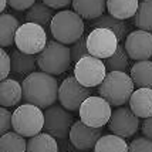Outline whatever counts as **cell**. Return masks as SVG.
<instances>
[{
	"mask_svg": "<svg viewBox=\"0 0 152 152\" xmlns=\"http://www.w3.org/2000/svg\"><path fill=\"white\" fill-rule=\"evenodd\" d=\"M74 12L87 20L101 17L107 9V0H73Z\"/></svg>",
	"mask_w": 152,
	"mask_h": 152,
	"instance_id": "e0dca14e",
	"label": "cell"
},
{
	"mask_svg": "<svg viewBox=\"0 0 152 152\" xmlns=\"http://www.w3.org/2000/svg\"><path fill=\"white\" fill-rule=\"evenodd\" d=\"M71 61H73L74 64L81 60L84 56H88V47H87V37H81L78 41H75L73 46H71Z\"/></svg>",
	"mask_w": 152,
	"mask_h": 152,
	"instance_id": "f1b7e54d",
	"label": "cell"
},
{
	"mask_svg": "<svg viewBox=\"0 0 152 152\" xmlns=\"http://www.w3.org/2000/svg\"><path fill=\"white\" fill-rule=\"evenodd\" d=\"M107 75L105 63L91 54L84 56L74 66V77L86 87H98Z\"/></svg>",
	"mask_w": 152,
	"mask_h": 152,
	"instance_id": "ba28073f",
	"label": "cell"
},
{
	"mask_svg": "<svg viewBox=\"0 0 152 152\" xmlns=\"http://www.w3.org/2000/svg\"><path fill=\"white\" fill-rule=\"evenodd\" d=\"M0 151L1 152H26L27 141L19 132H6L0 138Z\"/></svg>",
	"mask_w": 152,
	"mask_h": 152,
	"instance_id": "484cf974",
	"label": "cell"
},
{
	"mask_svg": "<svg viewBox=\"0 0 152 152\" xmlns=\"http://www.w3.org/2000/svg\"><path fill=\"white\" fill-rule=\"evenodd\" d=\"M0 78L6 80L9 78V73L12 71V57H9V54L6 53L4 48H1L0 51Z\"/></svg>",
	"mask_w": 152,
	"mask_h": 152,
	"instance_id": "1f68e13d",
	"label": "cell"
},
{
	"mask_svg": "<svg viewBox=\"0 0 152 152\" xmlns=\"http://www.w3.org/2000/svg\"><path fill=\"white\" fill-rule=\"evenodd\" d=\"M23 86V99L28 104L40 107L41 110L54 105L58 99V83L54 75L44 71L27 74L21 83Z\"/></svg>",
	"mask_w": 152,
	"mask_h": 152,
	"instance_id": "6da1fadb",
	"label": "cell"
},
{
	"mask_svg": "<svg viewBox=\"0 0 152 152\" xmlns=\"http://www.w3.org/2000/svg\"><path fill=\"white\" fill-rule=\"evenodd\" d=\"M131 78L138 88H152V61L141 60L131 67Z\"/></svg>",
	"mask_w": 152,
	"mask_h": 152,
	"instance_id": "44dd1931",
	"label": "cell"
},
{
	"mask_svg": "<svg viewBox=\"0 0 152 152\" xmlns=\"http://www.w3.org/2000/svg\"><path fill=\"white\" fill-rule=\"evenodd\" d=\"M128 152H152V139L146 137L135 138L129 144Z\"/></svg>",
	"mask_w": 152,
	"mask_h": 152,
	"instance_id": "f546056e",
	"label": "cell"
},
{
	"mask_svg": "<svg viewBox=\"0 0 152 152\" xmlns=\"http://www.w3.org/2000/svg\"><path fill=\"white\" fill-rule=\"evenodd\" d=\"M0 122H1V125H0L1 135L9 132V129L13 126V113H10L6 107H1V110H0Z\"/></svg>",
	"mask_w": 152,
	"mask_h": 152,
	"instance_id": "4dcf8cb0",
	"label": "cell"
},
{
	"mask_svg": "<svg viewBox=\"0 0 152 152\" xmlns=\"http://www.w3.org/2000/svg\"><path fill=\"white\" fill-rule=\"evenodd\" d=\"M43 3H46L51 9H64V7L73 4V0H43Z\"/></svg>",
	"mask_w": 152,
	"mask_h": 152,
	"instance_id": "836d02e7",
	"label": "cell"
},
{
	"mask_svg": "<svg viewBox=\"0 0 152 152\" xmlns=\"http://www.w3.org/2000/svg\"><path fill=\"white\" fill-rule=\"evenodd\" d=\"M7 4H9V0H0V12H4Z\"/></svg>",
	"mask_w": 152,
	"mask_h": 152,
	"instance_id": "d590c367",
	"label": "cell"
},
{
	"mask_svg": "<svg viewBox=\"0 0 152 152\" xmlns=\"http://www.w3.org/2000/svg\"><path fill=\"white\" fill-rule=\"evenodd\" d=\"M26 152H58L56 137L48 132H40L27 141Z\"/></svg>",
	"mask_w": 152,
	"mask_h": 152,
	"instance_id": "603a6c76",
	"label": "cell"
},
{
	"mask_svg": "<svg viewBox=\"0 0 152 152\" xmlns=\"http://www.w3.org/2000/svg\"><path fill=\"white\" fill-rule=\"evenodd\" d=\"M124 46L131 60H149L152 57V33L145 30H134L126 36Z\"/></svg>",
	"mask_w": 152,
	"mask_h": 152,
	"instance_id": "5bb4252c",
	"label": "cell"
},
{
	"mask_svg": "<svg viewBox=\"0 0 152 152\" xmlns=\"http://www.w3.org/2000/svg\"><path fill=\"white\" fill-rule=\"evenodd\" d=\"M36 3V0H9V6L14 10H28Z\"/></svg>",
	"mask_w": 152,
	"mask_h": 152,
	"instance_id": "d6a6232c",
	"label": "cell"
},
{
	"mask_svg": "<svg viewBox=\"0 0 152 152\" xmlns=\"http://www.w3.org/2000/svg\"><path fill=\"white\" fill-rule=\"evenodd\" d=\"M12 71L16 74H31L37 66V57L16 48L12 51Z\"/></svg>",
	"mask_w": 152,
	"mask_h": 152,
	"instance_id": "7402d4cb",
	"label": "cell"
},
{
	"mask_svg": "<svg viewBox=\"0 0 152 152\" xmlns=\"http://www.w3.org/2000/svg\"><path fill=\"white\" fill-rule=\"evenodd\" d=\"M54 17V12L50 6L46 3H34L33 6L27 10L26 13V21L28 23H36L44 28H50L51 20Z\"/></svg>",
	"mask_w": 152,
	"mask_h": 152,
	"instance_id": "ffe728a7",
	"label": "cell"
},
{
	"mask_svg": "<svg viewBox=\"0 0 152 152\" xmlns=\"http://www.w3.org/2000/svg\"><path fill=\"white\" fill-rule=\"evenodd\" d=\"M44 113L34 104H23L13 113V129L23 137L31 138L43 131Z\"/></svg>",
	"mask_w": 152,
	"mask_h": 152,
	"instance_id": "5b68a950",
	"label": "cell"
},
{
	"mask_svg": "<svg viewBox=\"0 0 152 152\" xmlns=\"http://www.w3.org/2000/svg\"><path fill=\"white\" fill-rule=\"evenodd\" d=\"M37 67L41 71L51 75H60L70 68L71 61V50L57 40H48L43 51L37 56Z\"/></svg>",
	"mask_w": 152,
	"mask_h": 152,
	"instance_id": "3957f363",
	"label": "cell"
},
{
	"mask_svg": "<svg viewBox=\"0 0 152 152\" xmlns=\"http://www.w3.org/2000/svg\"><path fill=\"white\" fill-rule=\"evenodd\" d=\"M119 46V40L117 34L113 30L105 27H95L87 36V47L88 53L98 57L101 60H105L111 57Z\"/></svg>",
	"mask_w": 152,
	"mask_h": 152,
	"instance_id": "9c48e42d",
	"label": "cell"
},
{
	"mask_svg": "<svg viewBox=\"0 0 152 152\" xmlns=\"http://www.w3.org/2000/svg\"><path fill=\"white\" fill-rule=\"evenodd\" d=\"M47 31L44 27L39 26L36 23H24L19 27L14 44L20 51L27 54L37 56L47 44Z\"/></svg>",
	"mask_w": 152,
	"mask_h": 152,
	"instance_id": "52a82bcc",
	"label": "cell"
},
{
	"mask_svg": "<svg viewBox=\"0 0 152 152\" xmlns=\"http://www.w3.org/2000/svg\"><path fill=\"white\" fill-rule=\"evenodd\" d=\"M101 137H102V128L87 125L81 119L74 122L68 135L70 142L81 152H90L94 149Z\"/></svg>",
	"mask_w": 152,
	"mask_h": 152,
	"instance_id": "4fadbf2b",
	"label": "cell"
},
{
	"mask_svg": "<svg viewBox=\"0 0 152 152\" xmlns=\"http://www.w3.org/2000/svg\"><path fill=\"white\" fill-rule=\"evenodd\" d=\"M129 60L131 58L126 53L125 46H122V43H119L117 51L111 57L104 60V63H105V67L108 71H125L129 67Z\"/></svg>",
	"mask_w": 152,
	"mask_h": 152,
	"instance_id": "83f0119b",
	"label": "cell"
},
{
	"mask_svg": "<svg viewBox=\"0 0 152 152\" xmlns=\"http://www.w3.org/2000/svg\"><path fill=\"white\" fill-rule=\"evenodd\" d=\"M73 115L63 105H51L44 111V131L56 138H66L73 126Z\"/></svg>",
	"mask_w": 152,
	"mask_h": 152,
	"instance_id": "8fae6325",
	"label": "cell"
},
{
	"mask_svg": "<svg viewBox=\"0 0 152 152\" xmlns=\"http://www.w3.org/2000/svg\"><path fill=\"white\" fill-rule=\"evenodd\" d=\"M139 117H137L129 107H118L108 122L110 131L122 138H129L139 129Z\"/></svg>",
	"mask_w": 152,
	"mask_h": 152,
	"instance_id": "7c38bea8",
	"label": "cell"
},
{
	"mask_svg": "<svg viewBox=\"0 0 152 152\" xmlns=\"http://www.w3.org/2000/svg\"><path fill=\"white\" fill-rule=\"evenodd\" d=\"M128 148L129 144H126L125 138L115 134H110V135H102L98 139L94 152H128Z\"/></svg>",
	"mask_w": 152,
	"mask_h": 152,
	"instance_id": "cb8c5ba5",
	"label": "cell"
},
{
	"mask_svg": "<svg viewBox=\"0 0 152 152\" xmlns=\"http://www.w3.org/2000/svg\"><path fill=\"white\" fill-rule=\"evenodd\" d=\"M23 98V86H20L19 81L12 78L1 80L0 84V104L1 107H14L20 99Z\"/></svg>",
	"mask_w": 152,
	"mask_h": 152,
	"instance_id": "2e32d148",
	"label": "cell"
},
{
	"mask_svg": "<svg viewBox=\"0 0 152 152\" xmlns=\"http://www.w3.org/2000/svg\"><path fill=\"white\" fill-rule=\"evenodd\" d=\"M134 86V80L125 71H110L98 86V93L113 107H122L135 91Z\"/></svg>",
	"mask_w": 152,
	"mask_h": 152,
	"instance_id": "7a4b0ae2",
	"label": "cell"
},
{
	"mask_svg": "<svg viewBox=\"0 0 152 152\" xmlns=\"http://www.w3.org/2000/svg\"><path fill=\"white\" fill-rule=\"evenodd\" d=\"M50 33L53 34L54 40L63 44H74L84 36V20L77 12H58L51 20Z\"/></svg>",
	"mask_w": 152,
	"mask_h": 152,
	"instance_id": "277c9868",
	"label": "cell"
},
{
	"mask_svg": "<svg viewBox=\"0 0 152 152\" xmlns=\"http://www.w3.org/2000/svg\"><path fill=\"white\" fill-rule=\"evenodd\" d=\"M91 93L93 91L90 90V87L83 86L74 75H70L60 84L58 101L68 111H77L81 104L88 97H91Z\"/></svg>",
	"mask_w": 152,
	"mask_h": 152,
	"instance_id": "30bf717a",
	"label": "cell"
},
{
	"mask_svg": "<svg viewBox=\"0 0 152 152\" xmlns=\"http://www.w3.org/2000/svg\"><path fill=\"white\" fill-rule=\"evenodd\" d=\"M95 27H105V28H110L113 30L114 33L117 34L119 43H122V40L126 39L128 36V26L124 20H119L117 17H114L111 14H102L101 17L94 20V23H91Z\"/></svg>",
	"mask_w": 152,
	"mask_h": 152,
	"instance_id": "d4e9b609",
	"label": "cell"
},
{
	"mask_svg": "<svg viewBox=\"0 0 152 152\" xmlns=\"http://www.w3.org/2000/svg\"><path fill=\"white\" fill-rule=\"evenodd\" d=\"M19 27V20L13 14L1 13V17H0V46L1 48L13 44Z\"/></svg>",
	"mask_w": 152,
	"mask_h": 152,
	"instance_id": "d6986e66",
	"label": "cell"
},
{
	"mask_svg": "<svg viewBox=\"0 0 152 152\" xmlns=\"http://www.w3.org/2000/svg\"><path fill=\"white\" fill-rule=\"evenodd\" d=\"M111 104L101 95H91L80 107V119L90 126L102 128L110 122L113 115Z\"/></svg>",
	"mask_w": 152,
	"mask_h": 152,
	"instance_id": "8992f818",
	"label": "cell"
},
{
	"mask_svg": "<svg viewBox=\"0 0 152 152\" xmlns=\"http://www.w3.org/2000/svg\"><path fill=\"white\" fill-rule=\"evenodd\" d=\"M129 108L139 118L152 117V88H138L135 90L128 101Z\"/></svg>",
	"mask_w": 152,
	"mask_h": 152,
	"instance_id": "9a60e30c",
	"label": "cell"
},
{
	"mask_svg": "<svg viewBox=\"0 0 152 152\" xmlns=\"http://www.w3.org/2000/svg\"><path fill=\"white\" fill-rule=\"evenodd\" d=\"M138 6V0H107V12L119 20L134 17Z\"/></svg>",
	"mask_w": 152,
	"mask_h": 152,
	"instance_id": "ac0fdd59",
	"label": "cell"
},
{
	"mask_svg": "<svg viewBox=\"0 0 152 152\" xmlns=\"http://www.w3.org/2000/svg\"><path fill=\"white\" fill-rule=\"evenodd\" d=\"M134 24L139 30L152 33V0H142L134 16Z\"/></svg>",
	"mask_w": 152,
	"mask_h": 152,
	"instance_id": "4316f807",
	"label": "cell"
},
{
	"mask_svg": "<svg viewBox=\"0 0 152 152\" xmlns=\"http://www.w3.org/2000/svg\"><path fill=\"white\" fill-rule=\"evenodd\" d=\"M141 129H142L144 137L152 139V117H148L144 119V122L141 124Z\"/></svg>",
	"mask_w": 152,
	"mask_h": 152,
	"instance_id": "e575fe53",
	"label": "cell"
}]
</instances>
